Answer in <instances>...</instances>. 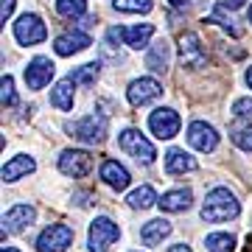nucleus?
<instances>
[{
	"instance_id": "9b49d317",
	"label": "nucleus",
	"mask_w": 252,
	"mask_h": 252,
	"mask_svg": "<svg viewBox=\"0 0 252 252\" xmlns=\"http://www.w3.org/2000/svg\"><path fill=\"white\" fill-rule=\"evenodd\" d=\"M51 79H54V62L45 59V56H36L34 62L26 67V84L31 90H42Z\"/></svg>"
},
{
	"instance_id": "4468645a",
	"label": "nucleus",
	"mask_w": 252,
	"mask_h": 252,
	"mask_svg": "<svg viewBox=\"0 0 252 252\" xmlns=\"http://www.w3.org/2000/svg\"><path fill=\"white\" fill-rule=\"evenodd\" d=\"M90 36L81 34V31H67V34H62L59 39L54 42V51L59 56H73L79 54V51H84V48H90Z\"/></svg>"
},
{
	"instance_id": "dca6fc26",
	"label": "nucleus",
	"mask_w": 252,
	"mask_h": 252,
	"mask_svg": "<svg viewBox=\"0 0 252 252\" xmlns=\"http://www.w3.org/2000/svg\"><path fill=\"white\" fill-rule=\"evenodd\" d=\"M101 180L107 182L109 188L124 190L126 185H129V171H126L124 165H118L115 160H107L104 165H101Z\"/></svg>"
},
{
	"instance_id": "2f4dec72",
	"label": "nucleus",
	"mask_w": 252,
	"mask_h": 252,
	"mask_svg": "<svg viewBox=\"0 0 252 252\" xmlns=\"http://www.w3.org/2000/svg\"><path fill=\"white\" fill-rule=\"evenodd\" d=\"M11 11H14V0H3V3H0V20L6 23V20L11 17Z\"/></svg>"
},
{
	"instance_id": "9d476101",
	"label": "nucleus",
	"mask_w": 252,
	"mask_h": 252,
	"mask_svg": "<svg viewBox=\"0 0 252 252\" xmlns=\"http://www.w3.org/2000/svg\"><path fill=\"white\" fill-rule=\"evenodd\" d=\"M34 219H36V210L31 205H14L3 216V241H6V233H23L26 227H31Z\"/></svg>"
},
{
	"instance_id": "c9c22d12",
	"label": "nucleus",
	"mask_w": 252,
	"mask_h": 252,
	"mask_svg": "<svg viewBox=\"0 0 252 252\" xmlns=\"http://www.w3.org/2000/svg\"><path fill=\"white\" fill-rule=\"evenodd\" d=\"M247 84H250V87H252V67H250V70H247Z\"/></svg>"
},
{
	"instance_id": "72a5a7b5",
	"label": "nucleus",
	"mask_w": 252,
	"mask_h": 252,
	"mask_svg": "<svg viewBox=\"0 0 252 252\" xmlns=\"http://www.w3.org/2000/svg\"><path fill=\"white\" fill-rule=\"evenodd\" d=\"M168 252H190V247H185V244H174Z\"/></svg>"
},
{
	"instance_id": "473e14b6",
	"label": "nucleus",
	"mask_w": 252,
	"mask_h": 252,
	"mask_svg": "<svg viewBox=\"0 0 252 252\" xmlns=\"http://www.w3.org/2000/svg\"><path fill=\"white\" fill-rule=\"evenodd\" d=\"M224 6H230V9H241L244 0H224Z\"/></svg>"
},
{
	"instance_id": "39448f33",
	"label": "nucleus",
	"mask_w": 252,
	"mask_h": 252,
	"mask_svg": "<svg viewBox=\"0 0 252 252\" xmlns=\"http://www.w3.org/2000/svg\"><path fill=\"white\" fill-rule=\"evenodd\" d=\"M121 149H124L126 154H132L137 162H154V157H157L154 146L149 143L137 129H126V132H121Z\"/></svg>"
},
{
	"instance_id": "b1692460",
	"label": "nucleus",
	"mask_w": 252,
	"mask_h": 252,
	"mask_svg": "<svg viewBox=\"0 0 252 252\" xmlns=\"http://www.w3.org/2000/svg\"><path fill=\"white\" fill-rule=\"evenodd\" d=\"M235 238L230 233H213L207 235V250L210 252H233Z\"/></svg>"
},
{
	"instance_id": "f3484780",
	"label": "nucleus",
	"mask_w": 252,
	"mask_h": 252,
	"mask_svg": "<svg viewBox=\"0 0 252 252\" xmlns=\"http://www.w3.org/2000/svg\"><path fill=\"white\" fill-rule=\"evenodd\" d=\"M152 34H154V26H149V23H143V26H132V28H121V39H124L129 48H137V51L149 45Z\"/></svg>"
},
{
	"instance_id": "e433bc0d",
	"label": "nucleus",
	"mask_w": 252,
	"mask_h": 252,
	"mask_svg": "<svg viewBox=\"0 0 252 252\" xmlns=\"http://www.w3.org/2000/svg\"><path fill=\"white\" fill-rule=\"evenodd\" d=\"M244 252H252V235L247 238V250H244Z\"/></svg>"
},
{
	"instance_id": "4c0bfd02",
	"label": "nucleus",
	"mask_w": 252,
	"mask_h": 252,
	"mask_svg": "<svg viewBox=\"0 0 252 252\" xmlns=\"http://www.w3.org/2000/svg\"><path fill=\"white\" fill-rule=\"evenodd\" d=\"M3 252H20V250H14V247H3Z\"/></svg>"
},
{
	"instance_id": "412c9836",
	"label": "nucleus",
	"mask_w": 252,
	"mask_h": 252,
	"mask_svg": "<svg viewBox=\"0 0 252 252\" xmlns=\"http://www.w3.org/2000/svg\"><path fill=\"white\" fill-rule=\"evenodd\" d=\"M51 104H54L56 109H62V112L73 109V81L70 79H62L54 90H51Z\"/></svg>"
},
{
	"instance_id": "6e6552de",
	"label": "nucleus",
	"mask_w": 252,
	"mask_h": 252,
	"mask_svg": "<svg viewBox=\"0 0 252 252\" xmlns=\"http://www.w3.org/2000/svg\"><path fill=\"white\" fill-rule=\"evenodd\" d=\"M93 168V157L81 149H67L59 157V171L67 174V177H87Z\"/></svg>"
},
{
	"instance_id": "393cba45",
	"label": "nucleus",
	"mask_w": 252,
	"mask_h": 252,
	"mask_svg": "<svg viewBox=\"0 0 252 252\" xmlns=\"http://www.w3.org/2000/svg\"><path fill=\"white\" fill-rule=\"evenodd\" d=\"M56 11L62 17H81L87 11V0H56Z\"/></svg>"
},
{
	"instance_id": "2eb2a0df",
	"label": "nucleus",
	"mask_w": 252,
	"mask_h": 252,
	"mask_svg": "<svg viewBox=\"0 0 252 252\" xmlns=\"http://www.w3.org/2000/svg\"><path fill=\"white\" fill-rule=\"evenodd\" d=\"M36 165L31 157H26V154H17V157H11L6 165H3V171H0V177H3V182H14L20 180V177H26V174H31Z\"/></svg>"
},
{
	"instance_id": "c85d7f7f",
	"label": "nucleus",
	"mask_w": 252,
	"mask_h": 252,
	"mask_svg": "<svg viewBox=\"0 0 252 252\" xmlns=\"http://www.w3.org/2000/svg\"><path fill=\"white\" fill-rule=\"evenodd\" d=\"M0 101H3V107H14L17 104V93H14V79L11 76H3V81H0Z\"/></svg>"
},
{
	"instance_id": "f704fd0d",
	"label": "nucleus",
	"mask_w": 252,
	"mask_h": 252,
	"mask_svg": "<svg viewBox=\"0 0 252 252\" xmlns=\"http://www.w3.org/2000/svg\"><path fill=\"white\" fill-rule=\"evenodd\" d=\"M168 3H171L174 9H185L188 6V0H168Z\"/></svg>"
},
{
	"instance_id": "ddd939ff",
	"label": "nucleus",
	"mask_w": 252,
	"mask_h": 252,
	"mask_svg": "<svg viewBox=\"0 0 252 252\" xmlns=\"http://www.w3.org/2000/svg\"><path fill=\"white\" fill-rule=\"evenodd\" d=\"M162 93V87L157 84L154 79H135L132 84H129V104H135V107H143V104H149V101H154L157 95Z\"/></svg>"
},
{
	"instance_id": "5701e85b",
	"label": "nucleus",
	"mask_w": 252,
	"mask_h": 252,
	"mask_svg": "<svg viewBox=\"0 0 252 252\" xmlns=\"http://www.w3.org/2000/svg\"><path fill=\"white\" fill-rule=\"evenodd\" d=\"M126 202H129V207H135V210H146V207H152L154 202H160V199H157V193H154L152 185H140L137 190L129 193Z\"/></svg>"
},
{
	"instance_id": "aec40b11",
	"label": "nucleus",
	"mask_w": 252,
	"mask_h": 252,
	"mask_svg": "<svg viewBox=\"0 0 252 252\" xmlns=\"http://www.w3.org/2000/svg\"><path fill=\"white\" fill-rule=\"evenodd\" d=\"M168 233H171V224H168L165 219H154V221L143 224V230H140V238H143V244L154 247V244H160Z\"/></svg>"
},
{
	"instance_id": "a211bd4d",
	"label": "nucleus",
	"mask_w": 252,
	"mask_h": 252,
	"mask_svg": "<svg viewBox=\"0 0 252 252\" xmlns=\"http://www.w3.org/2000/svg\"><path fill=\"white\" fill-rule=\"evenodd\" d=\"M165 171L168 174H185V171H196V160L185 154L182 149H171L165 154Z\"/></svg>"
},
{
	"instance_id": "f03ea898",
	"label": "nucleus",
	"mask_w": 252,
	"mask_h": 252,
	"mask_svg": "<svg viewBox=\"0 0 252 252\" xmlns=\"http://www.w3.org/2000/svg\"><path fill=\"white\" fill-rule=\"evenodd\" d=\"M67 132L70 137L81 140V143H101L107 137V118L93 112V115H84L76 124H67Z\"/></svg>"
},
{
	"instance_id": "bb28decb",
	"label": "nucleus",
	"mask_w": 252,
	"mask_h": 252,
	"mask_svg": "<svg viewBox=\"0 0 252 252\" xmlns=\"http://www.w3.org/2000/svg\"><path fill=\"white\" fill-rule=\"evenodd\" d=\"M210 23H219L221 28H227V31H230V36H241V28L233 26V17H227L224 6H216V9H213V14H210Z\"/></svg>"
},
{
	"instance_id": "7c9ffc66",
	"label": "nucleus",
	"mask_w": 252,
	"mask_h": 252,
	"mask_svg": "<svg viewBox=\"0 0 252 252\" xmlns=\"http://www.w3.org/2000/svg\"><path fill=\"white\" fill-rule=\"evenodd\" d=\"M230 137H233V143L238 146V149L252 152V132H250V129H233V132H230Z\"/></svg>"
},
{
	"instance_id": "7ed1b4c3",
	"label": "nucleus",
	"mask_w": 252,
	"mask_h": 252,
	"mask_svg": "<svg viewBox=\"0 0 252 252\" xmlns=\"http://www.w3.org/2000/svg\"><path fill=\"white\" fill-rule=\"evenodd\" d=\"M118 235H121V230H118V224L112 219H107V216L95 219L90 224V238H87L90 252H109L112 244L118 241Z\"/></svg>"
},
{
	"instance_id": "58836bf2",
	"label": "nucleus",
	"mask_w": 252,
	"mask_h": 252,
	"mask_svg": "<svg viewBox=\"0 0 252 252\" xmlns=\"http://www.w3.org/2000/svg\"><path fill=\"white\" fill-rule=\"evenodd\" d=\"M250 23H252V9H250Z\"/></svg>"
},
{
	"instance_id": "0eeeda50",
	"label": "nucleus",
	"mask_w": 252,
	"mask_h": 252,
	"mask_svg": "<svg viewBox=\"0 0 252 252\" xmlns=\"http://www.w3.org/2000/svg\"><path fill=\"white\" fill-rule=\"evenodd\" d=\"M149 129H152L160 140H171V137L180 132V115H177L174 109H165V107L154 109L152 115H149Z\"/></svg>"
},
{
	"instance_id": "20e7f679",
	"label": "nucleus",
	"mask_w": 252,
	"mask_h": 252,
	"mask_svg": "<svg viewBox=\"0 0 252 252\" xmlns=\"http://www.w3.org/2000/svg\"><path fill=\"white\" fill-rule=\"evenodd\" d=\"M73 238H76V233H73L67 224H51L39 233L36 250L39 252H64L73 244Z\"/></svg>"
},
{
	"instance_id": "f8f14e48",
	"label": "nucleus",
	"mask_w": 252,
	"mask_h": 252,
	"mask_svg": "<svg viewBox=\"0 0 252 252\" xmlns=\"http://www.w3.org/2000/svg\"><path fill=\"white\" fill-rule=\"evenodd\" d=\"M188 143L193 146V149H199V152H213L219 143V135L213 126L202 124V121H193V124L188 126Z\"/></svg>"
},
{
	"instance_id": "6ab92c4d",
	"label": "nucleus",
	"mask_w": 252,
	"mask_h": 252,
	"mask_svg": "<svg viewBox=\"0 0 252 252\" xmlns=\"http://www.w3.org/2000/svg\"><path fill=\"white\" fill-rule=\"evenodd\" d=\"M162 210H168V213H180V210H188L190 207V190L185 188H177V190H168V193H162V199L157 202Z\"/></svg>"
},
{
	"instance_id": "c756f323",
	"label": "nucleus",
	"mask_w": 252,
	"mask_h": 252,
	"mask_svg": "<svg viewBox=\"0 0 252 252\" xmlns=\"http://www.w3.org/2000/svg\"><path fill=\"white\" fill-rule=\"evenodd\" d=\"M233 112L238 121H244V124H252V98H238L233 104Z\"/></svg>"
},
{
	"instance_id": "cd10ccee",
	"label": "nucleus",
	"mask_w": 252,
	"mask_h": 252,
	"mask_svg": "<svg viewBox=\"0 0 252 252\" xmlns=\"http://www.w3.org/2000/svg\"><path fill=\"white\" fill-rule=\"evenodd\" d=\"M118 11H135V14H146L152 11V0H115Z\"/></svg>"
},
{
	"instance_id": "1a4fd4ad",
	"label": "nucleus",
	"mask_w": 252,
	"mask_h": 252,
	"mask_svg": "<svg viewBox=\"0 0 252 252\" xmlns=\"http://www.w3.org/2000/svg\"><path fill=\"white\" fill-rule=\"evenodd\" d=\"M180 59L185 67H205L207 62V54L205 48H202V42H199L196 34H182L180 36Z\"/></svg>"
},
{
	"instance_id": "423d86ee",
	"label": "nucleus",
	"mask_w": 252,
	"mask_h": 252,
	"mask_svg": "<svg viewBox=\"0 0 252 252\" xmlns=\"http://www.w3.org/2000/svg\"><path fill=\"white\" fill-rule=\"evenodd\" d=\"M14 36H17L20 45H36V42H42L48 36V28L36 14H23L14 23Z\"/></svg>"
},
{
	"instance_id": "f257e3e1",
	"label": "nucleus",
	"mask_w": 252,
	"mask_h": 252,
	"mask_svg": "<svg viewBox=\"0 0 252 252\" xmlns=\"http://www.w3.org/2000/svg\"><path fill=\"white\" fill-rule=\"evenodd\" d=\"M238 199L230 193L227 188H213L205 196V205H202V219L205 221H230V219L238 216Z\"/></svg>"
},
{
	"instance_id": "a878e982",
	"label": "nucleus",
	"mask_w": 252,
	"mask_h": 252,
	"mask_svg": "<svg viewBox=\"0 0 252 252\" xmlns=\"http://www.w3.org/2000/svg\"><path fill=\"white\" fill-rule=\"evenodd\" d=\"M67 79L73 81V84H93V81L98 79V64L90 62V64H81L79 70H73Z\"/></svg>"
},
{
	"instance_id": "4be33fe9",
	"label": "nucleus",
	"mask_w": 252,
	"mask_h": 252,
	"mask_svg": "<svg viewBox=\"0 0 252 252\" xmlns=\"http://www.w3.org/2000/svg\"><path fill=\"white\" fill-rule=\"evenodd\" d=\"M146 67H152L154 73H165V67H168V42L165 39L152 45V51L146 56Z\"/></svg>"
}]
</instances>
